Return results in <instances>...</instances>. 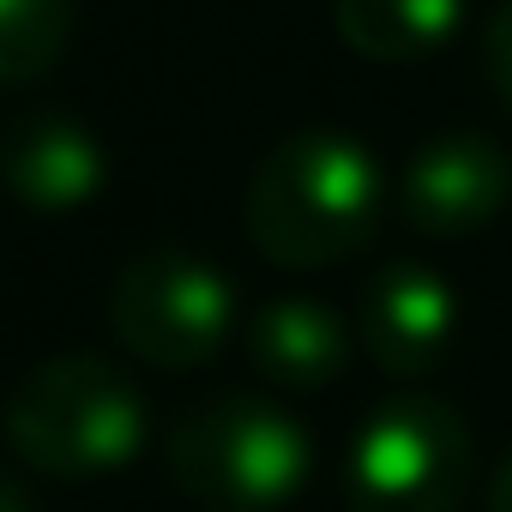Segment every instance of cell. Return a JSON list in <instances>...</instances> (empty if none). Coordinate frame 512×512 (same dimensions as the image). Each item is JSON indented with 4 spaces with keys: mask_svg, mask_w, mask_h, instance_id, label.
<instances>
[{
    "mask_svg": "<svg viewBox=\"0 0 512 512\" xmlns=\"http://www.w3.org/2000/svg\"><path fill=\"white\" fill-rule=\"evenodd\" d=\"M488 512H512V452L494 464V476H488Z\"/></svg>",
    "mask_w": 512,
    "mask_h": 512,
    "instance_id": "5bb4252c",
    "label": "cell"
},
{
    "mask_svg": "<svg viewBox=\"0 0 512 512\" xmlns=\"http://www.w3.org/2000/svg\"><path fill=\"white\" fill-rule=\"evenodd\" d=\"M332 25L350 55L404 67L458 37L464 0H332Z\"/></svg>",
    "mask_w": 512,
    "mask_h": 512,
    "instance_id": "30bf717a",
    "label": "cell"
},
{
    "mask_svg": "<svg viewBox=\"0 0 512 512\" xmlns=\"http://www.w3.org/2000/svg\"><path fill=\"white\" fill-rule=\"evenodd\" d=\"M0 512H37V494L13 470H0Z\"/></svg>",
    "mask_w": 512,
    "mask_h": 512,
    "instance_id": "4fadbf2b",
    "label": "cell"
},
{
    "mask_svg": "<svg viewBox=\"0 0 512 512\" xmlns=\"http://www.w3.org/2000/svg\"><path fill=\"white\" fill-rule=\"evenodd\" d=\"M7 446L43 476H115L145 452V398L103 356H49L7 404Z\"/></svg>",
    "mask_w": 512,
    "mask_h": 512,
    "instance_id": "7a4b0ae2",
    "label": "cell"
},
{
    "mask_svg": "<svg viewBox=\"0 0 512 512\" xmlns=\"http://www.w3.org/2000/svg\"><path fill=\"white\" fill-rule=\"evenodd\" d=\"M380 205L386 175L374 151L338 127H302L260 157L241 193V229L272 266L320 272L374 241Z\"/></svg>",
    "mask_w": 512,
    "mask_h": 512,
    "instance_id": "6da1fadb",
    "label": "cell"
},
{
    "mask_svg": "<svg viewBox=\"0 0 512 512\" xmlns=\"http://www.w3.org/2000/svg\"><path fill=\"white\" fill-rule=\"evenodd\" d=\"M356 512H458L470 488V428L428 392L386 398L350 446Z\"/></svg>",
    "mask_w": 512,
    "mask_h": 512,
    "instance_id": "5b68a950",
    "label": "cell"
},
{
    "mask_svg": "<svg viewBox=\"0 0 512 512\" xmlns=\"http://www.w3.org/2000/svg\"><path fill=\"white\" fill-rule=\"evenodd\" d=\"M482 67H488V85H494V97L512 109V0L488 19V31H482Z\"/></svg>",
    "mask_w": 512,
    "mask_h": 512,
    "instance_id": "7c38bea8",
    "label": "cell"
},
{
    "mask_svg": "<svg viewBox=\"0 0 512 512\" xmlns=\"http://www.w3.org/2000/svg\"><path fill=\"white\" fill-rule=\"evenodd\" d=\"M356 332L314 296H278L247 320V362L284 392H320L350 368Z\"/></svg>",
    "mask_w": 512,
    "mask_h": 512,
    "instance_id": "9c48e42d",
    "label": "cell"
},
{
    "mask_svg": "<svg viewBox=\"0 0 512 512\" xmlns=\"http://www.w3.org/2000/svg\"><path fill=\"white\" fill-rule=\"evenodd\" d=\"M169 476L205 512H284L314 476V440L266 398H211L169 428Z\"/></svg>",
    "mask_w": 512,
    "mask_h": 512,
    "instance_id": "3957f363",
    "label": "cell"
},
{
    "mask_svg": "<svg viewBox=\"0 0 512 512\" xmlns=\"http://www.w3.org/2000/svg\"><path fill=\"white\" fill-rule=\"evenodd\" d=\"M103 181H109V151L79 115L37 109L0 133V187L37 217L85 211L103 193Z\"/></svg>",
    "mask_w": 512,
    "mask_h": 512,
    "instance_id": "ba28073f",
    "label": "cell"
},
{
    "mask_svg": "<svg viewBox=\"0 0 512 512\" xmlns=\"http://www.w3.org/2000/svg\"><path fill=\"white\" fill-rule=\"evenodd\" d=\"M73 0H0V85H31L61 67L73 43Z\"/></svg>",
    "mask_w": 512,
    "mask_h": 512,
    "instance_id": "8fae6325",
    "label": "cell"
},
{
    "mask_svg": "<svg viewBox=\"0 0 512 512\" xmlns=\"http://www.w3.org/2000/svg\"><path fill=\"white\" fill-rule=\"evenodd\" d=\"M109 326H115L121 350L139 356L145 368L193 374L223 350V338L235 326V290L199 253L151 247V253H133L115 272Z\"/></svg>",
    "mask_w": 512,
    "mask_h": 512,
    "instance_id": "277c9868",
    "label": "cell"
},
{
    "mask_svg": "<svg viewBox=\"0 0 512 512\" xmlns=\"http://www.w3.org/2000/svg\"><path fill=\"white\" fill-rule=\"evenodd\" d=\"M356 338H362V350H368V362L380 374L422 380L458 344V290L434 266H416V260L380 266L362 284Z\"/></svg>",
    "mask_w": 512,
    "mask_h": 512,
    "instance_id": "52a82bcc",
    "label": "cell"
},
{
    "mask_svg": "<svg viewBox=\"0 0 512 512\" xmlns=\"http://www.w3.org/2000/svg\"><path fill=\"white\" fill-rule=\"evenodd\" d=\"M512 199V157L488 133H434L398 175V211L428 241L476 235Z\"/></svg>",
    "mask_w": 512,
    "mask_h": 512,
    "instance_id": "8992f818",
    "label": "cell"
}]
</instances>
